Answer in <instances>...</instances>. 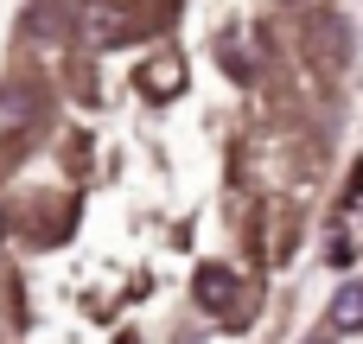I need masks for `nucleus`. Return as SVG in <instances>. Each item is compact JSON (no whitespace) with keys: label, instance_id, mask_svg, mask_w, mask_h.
I'll use <instances>...</instances> for the list:
<instances>
[{"label":"nucleus","instance_id":"obj_5","mask_svg":"<svg viewBox=\"0 0 363 344\" xmlns=\"http://www.w3.org/2000/svg\"><path fill=\"white\" fill-rule=\"evenodd\" d=\"M300 344H332V332H313V338H300Z\"/></svg>","mask_w":363,"mask_h":344},{"label":"nucleus","instance_id":"obj_2","mask_svg":"<svg viewBox=\"0 0 363 344\" xmlns=\"http://www.w3.org/2000/svg\"><path fill=\"white\" fill-rule=\"evenodd\" d=\"M332 332H363V281H345L332 294Z\"/></svg>","mask_w":363,"mask_h":344},{"label":"nucleus","instance_id":"obj_4","mask_svg":"<svg viewBox=\"0 0 363 344\" xmlns=\"http://www.w3.org/2000/svg\"><path fill=\"white\" fill-rule=\"evenodd\" d=\"M179 83H185V70H179L172 57H160L153 70H140V89H147V96H172Z\"/></svg>","mask_w":363,"mask_h":344},{"label":"nucleus","instance_id":"obj_1","mask_svg":"<svg viewBox=\"0 0 363 344\" xmlns=\"http://www.w3.org/2000/svg\"><path fill=\"white\" fill-rule=\"evenodd\" d=\"M77 32H83V45L108 51V45H121V38H128V13H121V6H108V0H89V6L77 13Z\"/></svg>","mask_w":363,"mask_h":344},{"label":"nucleus","instance_id":"obj_3","mask_svg":"<svg viewBox=\"0 0 363 344\" xmlns=\"http://www.w3.org/2000/svg\"><path fill=\"white\" fill-rule=\"evenodd\" d=\"M198 300H204V306H230V300H236V274H230V268H204V274H198Z\"/></svg>","mask_w":363,"mask_h":344}]
</instances>
